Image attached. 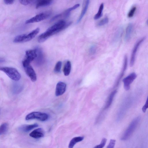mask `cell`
<instances>
[{
	"label": "cell",
	"mask_w": 148,
	"mask_h": 148,
	"mask_svg": "<svg viewBox=\"0 0 148 148\" xmlns=\"http://www.w3.org/2000/svg\"><path fill=\"white\" fill-rule=\"evenodd\" d=\"M62 65V62L61 61H58L57 62L54 69L55 73H58L60 72Z\"/></svg>",
	"instance_id": "26"
},
{
	"label": "cell",
	"mask_w": 148,
	"mask_h": 148,
	"mask_svg": "<svg viewBox=\"0 0 148 148\" xmlns=\"http://www.w3.org/2000/svg\"><path fill=\"white\" fill-rule=\"evenodd\" d=\"M52 2V0H38L36 5V8L37 9L48 5L51 3Z\"/></svg>",
	"instance_id": "20"
},
{
	"label": "cell",
	"mask_w": 148,
	"mask_h": 148,
	"mask_svg": "<svg viewBox=\"0 0 148 148\" xmlns=\"http://www.w3.org/2000/svg\"><path fill=\"white\" fill-rule=\"evenodd\" d=\"M90 0H83L82 9L80 15L77 21L78 23L82 20L87 10Z\"/></svg>",
	"instance_id": "15"
},
{
	"label": "cell",
	"mask_w": 148,
	"mask_h": 148,
	"mask_svg": "<svg viewBox=\"0 0 148 148\" xmlns=\"http://www.w3.org/2000/svg\"><path fill=\"white\" fill-rule=\"evenodd\" d=\"M96 51V47L95 46H92L89 49V52L91 54H94Z\"/></svg>",
	"instance_id": "32"
},
{
	"label": "cell",
	"mask_w": 148,
	"mask_h": 148,
	"mask_svg": "<svg viewBox=\"0 0 148 148\" xmlns=\"http://www.w3.org/2000/svg\"><path fill=\"white\" fill-rule=\"evenodd\" d=\"M8 128V124L7 123H2L0 127V135H1L5 134L7 132Z\"/></svg>",
	"instance_id": "25"
},
{
	"label": "cell",
	"mask_w": 148,
	"mask_h": 148,
	"mask_svg": "<svg viewBox=\"0 0 148 148\" xmlns=\"http://www.w3.org/2000/svg\"><path fill=\"white\" fill-rule=\"evenodd\" d=\"M103 7V3H102L100 4L97 13L95 15L94 17V19L97 20L102 16V11Z\"/></svg>",
	"instance_id": "24"
},
{
	"label": "cell",
	"mask_w": 148,
	"mask_h": 148,
	"mask_svg": "<svg viewBox=\"0 0 148 148\" xmlns=\"http://www.w3.org/2000/svg\"><path fill=\"white\" fill-rule=\"evenodd\" d=\"M134 98L130 96L125 98L123 102L119 108L117 116V120L120 121L123 118L127 111L132 106Z\"/></svg>",
	"instance_id": "3"
},
{
	"label": "cell",
	"mask_w": 148,
	"mask_h": 148,
	"mask_svg": "<svg viewBox=\"0 0 148 148\" xmlns=\"http://www.w3.org/2000/svg\"><path fill=\"white\" fill-rule=\"evenodd\" d=\"M29 136L34 138H39L43 137L44 136V132L41 128H38L31 132Z\"/></svg>",
	"instance_id": "16"
},
{
	"label": "cell",
	"mask_w": 148,
	"mask_h": 148,
	"mask_svg": "<svg viewBox=\"0 0 148 148\" xmlns=\"http://www.w3.org/2000/svg\"><path fill=\"white\" fill-rule=\"evenodd\" d=\"M133 28V26L132 23H129L127 26L126 29L125 38L126 41H129L131 38Z\"/></svg>",
	"instance_id": "18"
},
{
	"label": "cell",
	"mask_w": 148,
	"mask_h": 148,
	"mask_svg": "<svg viewBox=\"0 0 148 148\" xmlns=\"http://www.w3.org/2000/svg\"><path fill=\"white\" fill-rule=\"evenodd\" d=\"M32 0H19L20 3L22 5H26L29 4Z\"/></svg>",
	"instance_id": "33"
},
{
	"label": "cell",
	"mask_w": 148,
	"mask_h": 148,
	"mask_svg": "<svg viewBox=\"0 0 148 148\" xmlns=\"http://www.w3.org/2000/svg\"><path fill=\"white\" fill-rule=\"evenodd\" d=\"M51 14L49 12H42L27 20L25 23L27 24L40 22L47 18Z\"/></svg>",
	"instance_id": "8"
},
{
	"label": "cell",
	"mask_w": 148,
	"mask_h": 148,
	"mask_svg": "<svg viewBox=\"0 0 148 148\" xmlns=\"http://www.w3.org/2000/svg\"><path fill=\"white\" fill-rule=\"evenodd\" d=\"M145 39V37H143L139 40L135 44L133 48L132 53L131 55L130 65V66H132L134 65L136 58V52L140 46V44L144 41Z\"/></svg>",
	"instance_id": "9"
},
{
	"label": "cell",
	"mask_w": 148,
	"mask_h": 148,
	"mask_svg": "<svg viewBox=\"0 0 148 148\" xmlns=\"http://www.w3.org/2000/svg\"><path fill=\"white\" fill-rule=\"evenodd\" d=\"M14 0H3L4 2L7 5L12 4Z\"/></svg>",
	"instance_id": "34"
},
{
	"label": "cell",
	"mask_w": 148,
	"mask_h": 148,
	"mask_svg": "<svg viewBox=\"0 0 148 148\" xmlns=\"http://www.w3.org/2000/svg\"><path fill=\"white\" fill-rule=\"evenodd\" d=\"M107 139L105 138H103L102 140L100 143L94 147L95 148H102L106 144Z\"/></svg>",
	"instance_id": "28"
},
{
	"label": "cell",
	"mask_w": 148,
	"mask_h": 148,
	"mask_svg": "<svg viewBox=\"0 0 148 148\" xmlns=\"http://www.w3.org/2000/svg\"><path fill=\"white\" fill-rule=\"evenodd\" d=\"M37 56L36 49L27 50L25 52V57L24 60L30 63L35 60Z\"/></svg>",
	"instance_id": "13"
},
{
	"label": "cell",
	"mask_w": 148,
	"mask_h": 148,
	"mask_svg": "<svg viewBox=\"0 0 148 148\" xmlns=\"http://www.w3.org/2000/svg\"><path fill=\"white\" fill-rule=\"evenodd\" d=\"M136 77V74L135 73H132L123 79L124 87L125 90H128L130 89L131 84Z\"/></svg>",
	"instance_id": "10"
},
{
	"label": "cell",
	"mask_w": 148,
	"mask_h": 148,
	"mask_svg": "<svg viewBox=\"0 0 148 148\" xmlns=\"http://www.w3.org/2000/svg\"><path fill=\"white\" fill-rule=\"evenodd\" d=\"M35 49L36 50L37 56L35 60V64L37 66L42 65L44 62V57L43 53L41 49L37 47Z\"/></svg>",
	"instance_id": "11"
},
{
	"label": "cell",
	"mask_w": 148,
	"mask_h": 148,
	"mask_svg": "<svg viewBox=\"0 0 148 148\" xmlns=\"http://www.w3.org/2000/svg\"><path fill=\"white\" fill-rule=\"evenodd\" d=\"M140 120V117L138 116L132 120L122 136L121 140H126L130 138L137 127Z\"/></svg>",
	"instance_id": "2"
},
{
	"label": "cell",
	"mask_w": 148,
	"mask_h": 148,
	"mask_svg": "<svg viewBox=\"0 0 148 148\" xmlns=\"http://www.w3.org/2000/svg\"><path fill=\"white\" fill-rule=\"evenodd\" d=\"M62 15V14H59L57 15H56L54 16L53 18H52L51 21H53L54 20L57 19V18H59V17H60Z\"/></svg>",
	"instance_id": "35"
},
{
	"label": "cell",
	"mask_w": 148,
	"mask_h": 148,
	"mask_svg": "<svg viewBox=\"0 0 148 148\" xmlns=\"http://www.w3.org/2000/svg\"><path fill=\"white\" fill-rule=\"evenodd\" d=\"M0 70L5 73L11 79L18 81L21 78V75L18 70L15 68L9 67H2Z\"/></svg>",
	"instance_id": "5"
},
{
	"label": "cell",
	"mask_w": 148,
	"mask_h": 148,
	"mask_svg": "<svg viewBox=\"0 0 148 148\" xmlns=\"http://www.w3.org/2000/svg\"><path fill=\"white\" fill-rule=\"evenodd\" d=\"M66 84L62 82H59L56 84L55 94L59 96L62 95L65 92L66 88Z\"/></svg>",
	"instance_id": "12"
},
{
	"label": "cell",
	"mask_w": 148,
	"mask_h": 148,
	"mask_svg": "<svg viewBox=\"0 0 148 148\" xmlns=\"http://www.w3.org/2000/svg\"><path fill=\"white\" fill-rule=\"evenodd\" d=\"M147 23L148 25V19L147 20Z\"/></svg>",
	"instance_id": "37"
},
{
	"label": "cell",
	"mask_w": 148,
	"mask_h": 148,
	"mask_svg": "<svg viewBox=\"0 0 148 148\" xmlns=\"http://www.w3.org/2000/svg\"><path fill=\"white\" fill-rule=\"evenodd\" d=\"M38 126V125L37 123L31 125H25L21 126L19 128V130L23 132H27Z\"/></svg>",
	"instance_id": "17"
},
{
	"label": "cell",
	"mask_w": 148,
	"mask_h": 148,
	"mask_svg": "<svg viewBox=\"0 0 148 148\" xmlns=\"http://www.w3.org/2000/svg\"><path fill=\"white\" fill-rule=\"evenodd\" d=\"M40 28H37L30 32L27 34H23L16 36L13 40L14 43H23L29 41L34 38L38 34Z\"/></svg>",
	"instance_id": "4"
},
{
	"label": "cell",
	"mask_w": 148,
	"mask_h": 148,
	"mask_svg": "<svg viewBox=\"0 0 148 148\" xmlns=\"http://www.w3.org/2000/svg\"><path fill=\"white\" fill-rule=\"evenodd\" d=\"M127 57L125 55L124 57L123 66L121 72L116 80L115 85L117 86L118 85L119 82L124 75L125 72L127 69Z\"/></svg>",
	"instance_id": "14"
},
{
	"label": "cell",
	"mask_w": 148,
	"mask_h": 148,
	"mask_svg": "<svg viewBox=\"0 0 148 148\" xmlns=\"http://www.w3.org/2000/svg\"><path fill=\"white\" fill-rule=\"evenodd\" d=\"M116 141L114 140H110V143L107 147V148H113L115 145Z\"/></svg>",
	"instance_id": "31"
},
{
	"label": "cell",
	"mask_w": 148,
	"mask_h": 148,
	"mask_svg": "<svg viewBox=\"0 0 148 148\" xmlns=\"http://www.w3.org/2000/svg\"><path fill=\"white\" fill-rule=\"evenodd\" d=\"M136 9V7H133L130 10L128 14V16L129 18H131L134 16Z\"/></svg>",
	"instance_id": "29"
},
{
	"label": "cell",
	"mask_w": 148,
	"mask_h": 148,
	"mask_svg": "<svg viewBox=\"0 0 148 148\" xmlns=\"http://www.w3.org/2000/svg\"><path fill=\"white\" fill-rule=\"evenodd\" d=\"M117 91L115 90L112 91L107 101L104 106L105 109L108 108L111 104L113 98L115 94L116 93Z\"/></svg>",
	"instance_id": "19"
},
{
	"label": "cell",
	"mask_w": 148,
	"mask_h": 148,
	"mask_svg": "<svg viewBox=\"0 0 148 148\" xmlns=\"http://www.w3.org/2000/svg\"><path fill=\"white\" fill-rule=\"evenodd\" d=\"M71 69V64L70 61H67L64 64L63 72L64 75L66 76L68 75L70 73Z\"/></svg>",
	"instance_id": "21"
},
{
	"label": "cell",
	"mask_w": 148,
	"mask_h": 148,
	"mask_svg": "<svg viewBox=\"0 0 148 148\" xmlns=\"http://www.w3.org/2000/svg\"><path fill=\"white\" fill-rule=\"evenodd\" d=\"M30 63L24 60L22 62V65L26 74L32 82H35L37 79L36 75Z\"/></svg>",
	"instance_id": "6"
},
{
	"label": "cell",
	"mask_w": 148,
	"mask_h": 148,
	"mask_svg": "<svg viewBox=\"0 0 148 148\" xmlns=\"http://www.w3.org/2000/svg\"><path fill=\"white\" fill-rule=\"evenodd\" d=\"M79 5V4H77L67 9L63 13V14L64 16L66 18H67L69 17L70 15L71 11L76 9L78 8Z\"/></svg>",
	"instance_id": "23"
},
{
	"label": "cell",
	"mask_w": 148,
	"mask_h": 148,
	"mask_svg": "<svg viewBox=\"0 0 148 148\" xmlns=\"http://www.w3.org/2000/svg\"><path fill=\"white\" fill-rule=\"evenodd\" d=\"M5 61V60L4 59H3V58H0V62L1 63V62H4Z\"/></svg>",
	"instance_id": "36"
},
{
	"label": "cell",
	"mask_w": 148,
	"mask_h": 148,
	"mask_svg": "<svg viewBox=\"0 0 148 148\" xmlns=\"http://www.w3.org/2000/svg\"><path fill=\"white\" fill-rule=\"evenodd\" d=\"M148 108V96L146 102L142 108V111L143 112H145L147 109Z\"/></svg>",
	"instance_id": "30"
},
{
	"label": "cell",
	"mask_w": 148,
	"mask_h": 148,
	"mask_svg": "<svg viewBox=\"0 0 148 148\" xmlns=\"http://www.w3.org/2000/svg\"><path fill=\"white\" fill-rule=\"evenodd\" d=\"M109 21L108 18L106 17L100 21L97 24L98 26H101L107 23Z\"/></svg>",
	"instance_id": "27"
},
{
	"label": "cell",
	"mask_w": 148,
	"mask_h": 148,
	"mask_svg": "<svg viewBox=\"0 0 148 148\" xmlns=\"http://www.w3.org/2000/svg\"><path fill=\"white\" fill-rule=\"evenodd\" d=\"M71 23V22L66 23L63 20L59 21L39 35L38 38V42L39 43L43 42L50 36L68 27Z\"/></svg>",
	"instance_id": "1"
},
{
	"label": "cell",
	"mask_w": 148,
	"mask_h": 148,
	"mask_svg": "<svg viewBox=\"0 0 148 148\" xmlns=\"http://www.w3.org/2000/svg\"><path fill=\"white\" fill-rule=\"evenodd\" d=\"M48 117V115L46 113L39 112H33L27 114L25 119L26 120L36 119L44 121L47 120Z\"/></svg>",
	"instance_id": "7"
},
{
	"label": "cell",
	"mask_w": 148,
	"mask_h": 148,
	"mask_svg": "<svg viewBox=\"0 0 148 148\" xmlns=\"http://www.w3.org/2000/svg\"><path fill=\"white\" fill-rule=\"evenodd\" d=\"M84 139V137L83 136H77L73 138L70 141L69 147L72 148L77 143L82 141Z\"/></svg>",
	"instance_id": "22"
}]
</instances>
